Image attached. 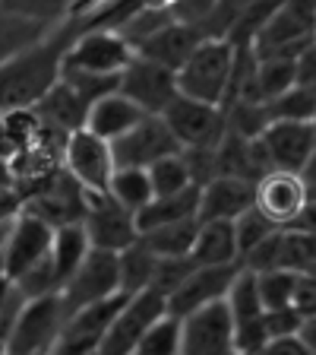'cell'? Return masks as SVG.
Instances as JSON below:
<instances>
[{
  "label": "cell",
  "instance_id": "obj_1",
  "mask_svg": "<svg viewBox=\"0 0 316 355\" xmlns=\"http://www.w3.org/2000/svg\"><path fill=\"white\" fill-rule=\"evenodd\" d=\"M80 32H86L80 13H70L29 51L0 64V114H26L51 92L64 70L66 48Z\"/></svg>",
  "mask_w": 316,
  "mask_h": 355
},
{
  "label": "cell",
  "instance_id": "obj_2",
  "mask_svg": "<svg viewBox=\"0 0 316 355\" xmlns=\"http://www.w3.org/2000/svg\"><path fill=\"white\" fill-rule=\"evenodd\" d=\"M237 48L225 35H206L177 70V96L203 105H228L231 73H234Z\"/></svg>",
  "mask_w": 316,
  "mask_h": 355
},
{
  "label": "cell",
  "instance_id": "obj_3",
  "mask_svg": "<svg viewBox=\"0 0 316 355\" xmlns=\"http://www.w3.org/2000/svg\"><path fill=\"white\" fill-rule=\"evenodd\" d=\"M316 0H281L250 38L253 58H297L313 44Z\"/></svg>",
  "mask_w": 316,
  "mask_h": 355
},
{
  "label": "cell",
  "instance_id": "obj_4",
  "mask_svg": "<svg viewBox=\"0 0 316 355\" xmlns=\"http://www.w3.org/2000/svg\"><path fill=\"white\" fill-rule=\"evenodd\" d=\"M66 324L60 295L32 298L22 304L19 318L3 343V355H48Z\"/></svg>",
  "mask_w": 316,
  "mask_h": 355
},
{
  "label": "cell",
  "instance_id": "obj_5",
  "mask_svg": "<svg viewBox=\"0 0 316 355\" xmlns=\"http://www.w3.org/2000/svg\"><path fill=\"white\" fill-rule=\"evenodd\" d=\"M130 60H133V48L118 32L86 29L66 48L64 70L66 73H89V76H120Z\"/></svg>",
  "mask_w": 316,
  "mask_h": 355
},
{
  "label": "cell",
  "instance_id": "obj_6",
  "mask_svg": "<svg viewBox=\"0 0 316 355\" xmlns=\"http://www.w3.org/2000/svg\"><path fill=\"white\" fill-rule=\"evenodd\" d=\"M57 295H60V302H64L66 318L82 308H89V304L104 302V298L124 295V292H120L118 254L95 251V248H92V251L86 254V260L80 263V270L64 282V288H60Z\"/></svg>",
  "mask_w": 316,
  "mask_h": 355
},
{
  "label": "cell",
  "instance_id": "obj_7",
  "mask_svg": "<svg viewBox=\"0 0 316 355\" xmlns=\"http://www.w3.org/2000/svg\"><path fill=\"white\" fill-rule=\"evenodd\" d=\"M168 314V298L155 288H142L136 295H130L124 302V308L118 311V318L111 320L108 333L98 343L95 355H133L136 343L142 340V333L162 320Z\"/></svg>",
  "mask_w": 316,
  "mask_h": 355
},
{
  "label": "cell",
  "instance_id": "obj_8",
  "mask_svg": "<svg viewBox=\"0 0 316 355\" xmlns=\"http://www.w3.org/2000/svg\"><path fill=\"white\" fill-rule=\"evenodd\" d=\"M162 121L168 124L180 153L184 149H215L221 143V137H225V130H228L225 108L193 102V98H184V96H177L162 111Z\"/></svg>",
  "mask_w": 316,
  "mask_h": 355
},
{
  "label": "cell",
  "instance_id": "obj_9",
  "mask_svg": "<svg viewBox=\"0 0 316 355\" xmlns=\"http://www.w3.org/2000/svg\"><path fill=\"white\" fill-rule=\"evenodd\" d=\"M60 162L64 171L73 178L86 193H104L108 181L114 175V155H111V143L98 140L95 133H89L86 127L70 133L60 149Z\"/></svg>",
  "mask_w": 316,
  "mask_h": 355
},
{
  "label": "cell",
  "instance_id": "obj_10",
  "mask_svg": "<svg viewBox=\"0 0 316 355\" xmlns=\"http://www.w3.org/2000/svg\"><path fill=\"white\" fill-rule=\"evenodd\" d=\"M82 229L95 251L120 254L130 244L140 241L133 213L118 207L108 193H86V213H82Z\"/></svg>",
  "mask_w": 316,
  "mask_h": 355
},
{
  "label": "cell",
  "instance_id": "obj_11",
  "mask_svg": "<svg viewBox=\"0 0 316 355\" xmlns=\"http://www.w3.org/2000/svg\"><path fill=\"white\" fill-rule=\"evenodd\" d=\"M180 355H237L228 304L212 302L180 320Z\"/></svg>",
  "mask_w": 316,
  "mask_h": 355
},
{
  "label": "cell",
  "instance_id": "obj_12",
  "mask_svg": "<svg viewBox=\"0 0 316 355\" xmlns=\"http://www.w3.org/2000/svg\"><path fill=\"white\" fill-rule=\"evenodd\" d=\"M177 153H180V146L171 137L162 114H146L133 130H127L120 140L111 143L114 168H149L158 159L177 155Z\"/></svg>",
  "mask_w": 316,
  "mask_h": 355
},
{
  "label": "cell",
  "instance_id": "obj_13",
  "mask_svg": "<svg viewBox=\"0 0 316 355\" xmlns=\"http://www.w3.org/2000/svg\"><path fill=\"white\" fill-rule=\"evenodd\" d=\"M118 92L130 98L142 114H162L177 98V76L165 67L133 54V60L118 80Z\"/></svg>",
  "mask_w": 316,
  "mask_h": 355
},
{
  "label": "cell",
  "instance_id": "obj_14",
  "mask_svg": "<svg viewBox=\"0 0 316 355\" xmlns=\"http://www.w3.org/2000/svg\"><path fill=\"white\" fill-rule=\"evenodd\" d=\"M263 153L272 171L304 175L310 162V153L316 146V130L310 121H272L259 137Z\"/></svg>",
  "mask_w": 316,
  "mask_h": 355
},
{
  "label": "cell",
  "instance_id": "obj_15",
  "mask_svg": "<svg viewBox=\"0 0 316 355\" xmlns=\"http://www.w3.org/2000/svg\"><path fill=\"white\" fill-rule=\"evenodd\" d=\"M310 200L307 181L301 175H288V171H269L253 184V207L275 222L279 229L295 225V219L304 213Z\"/></svg>",
  "mask_w": 316,
  "mask_h": 355
},
{
  "label": "cell",
  "instance_id": "obj_16",
  "mask_svg": "<svg viewBox=\"0 0 316 355\" xmlns=\"http://www.w3.org/2000/svg\"><path fill=\"white\" fill-rule=\"evenodd\" d=\"M51 238L54 229L35 219L32 213H22L19 219L10 225L7 248H3V279L16 282L22 273H29L32 266H38L48 254H51Z\"/></svg>",
  "mask_w": 316,
  "mask_h": 355
},
{
  "label": "cell",
  "instance_id": "obj_17",
  "mask_svg": "<svg viewBox=\"0 0 316 355\" xmlns=\"http://www.w3.org/2000/svg\"><path fill=\"white\" fill-rule=\"evenodd\" d=\"M241 263L231 266H196L180 286L168 295V314L177 320H184L187 314L206 308L212 302H225V292L234 282Z\"/></svg>",
  "mask_w": 316,
  "mask_h": 355
},
{
  "label": "cell",
  "instance_id": "obj_18",
  "mask_svg": "<svg viewBox=\"0 0 316 355\" xmlns=\"http://www.w3.org/2000/svg\"><path fill=\"white\" fill-rule=\"evenodd\" d=\"M253 207V184L243 178L219 175L199 187V222H234Z\"/></svg>",
  "mask_w": 316,
  "mask_h": 355
},
{
  "label": "cell",
  "instance_id": "obj_19",
  "mask_svg": "<svg viewBox=\"0 0 316 355\" xmlns=\"http://www.w3.org/2000/svg\"><path fill=\"white\" fill-rule=\"evenodd\" d=\"M203 38L206 35H203L196 26L174 19V22H168L162 32H155L152 38H146L140 48H133V54L152 60V64H158V67H165V70H171V73H177Z\"/></svg>",
  "mask_w": 316,
  "mask_h": 355
},
{
  "label": "cell",
  "instance_id": "obj_20",
  "mask_svg": "<svg viewBox=\"0 0 316 355\" xmlns=\"http://www.w3.org/2000/svg\"><path fill=\"white\" fill-rule=\"evenodd\" d=\"M29 114L38 121V127H44V130H54V133H60V137H70V133H76V130L86 127L89 105L82 102L64 80H57L51 86V92H48Z\"/></svg>",
  "mask_w": 316,
  "mask_h": 355
},
{
  "label": "cell",
  "instance_id": "obj_21",
  "mask_svg": "<svg viewBox=\"0 0 316 355\" xmlns=\"http://www.w3.org/2000/svg\"><path fill=\"white\" fill-rule=\"evenodd\" d=\"M142 118H146V114H142L130 98H124L120 92H111V96L89 105L86 130L95 133L98 140H104V143H114V140H120L127 130H133Z\"/></svg>",
  "mask_w": 316,
  "mask_h": 355
},
{
  "label": "cell",
  "instance_id": "obj_22",
  "mask_svg": "<svg viewBox=\"0 0 316 355\" xmlns=\"http://www.w3.org/2000/svg\"><path fill=\"white\" fill-rule=\"evenodd\" d=\"M190 219H199V187H187V191L174 193V197H155L152 203H146L140 213L133 216L140 235Z\"/></svg>",
  "mask_w": 316,
  "mask_h": 355
},
{
  "label": "cell",
  "instance_id": "obj_23",
  "mask_svg": "<svg viewBox=\"0 0 316 355\" xmlns=\"http://www.w3.org/2000/svg\"><path fill=\"white\" fill-rule=\"evenodd\" d=\"M193 266H231L241 263L231 222H199L196 241L190 248Z\"/></svg>",
  "mask_w": 316,
  "mask_h": 355
},
{
  "label": "cell",
  "instance_id": "obj_24",
  "mask_svg": "<svg viewBox=\"0 0 316 355\" xmlns=\"http://www.w3.org/2000/svg\"><path fill=\"white\" fill-rule=\"evenodd\" d=\"M92 251V244L86 238V229L80 225H64V229H54L51 238V270L54 279H57V288H64V282L80 270V263L86 260V254Z\"/></svg>",
  "mask_w": 316,
  "mask_h": 355
},
{
  "label": "cell",
  "instance_id": "obj_25",
  "mask_svg": "<svg viewBox=\"0 0 316 355\" xmlns=\"http://www.w3.org/2000/svg\"><path fill=\"white\" fill-rule=\"evenodd\" d=\"M51 29L54 26H41V22H32L26 16H16L0 7V64H7L16 54L29 51L32 44H38Z\"/></svg>",
  "mask_w": 316,
  "mask_h": 355
},
{
  "label": "cell",
  "instance_id": "obj_26",
  "mask_svg": "<svg viewBox=\"0 0 316 355\" xmlns=\"http://www.w3.org/2000/svg\"><path fill=\"white\" fill-rule=\"evenodd\" d=\"M225 304H228V314L234 320V327H247L263 320V302H259V288H257V273L250 270H237L234 282L225 292Z\"/></svg>",
  "mask_w": 316,
  "mask_h": 355
},
{
  "label": "cell",
  "instance_id": "obj_27",
  "mask_svg": "<svg viewBox=\"0 0 316 355\" xmlns=\"http://www.w3.org/2000/svg\"><path fill=\"white\" fill-rule=\"evenodd\" d=\"M104 193L133 216L140 213L146 203H152V184H149L146 168H114Z\"/></svg>",
  "mask_w": 316,
  "mask_h": 355
},
{
  "label": "cell",
  "instance_id": "obj_28",
  "mask_svg": "<svg viewBox=\"0 0 316 355\" xmlns=\"http://www.w3.org/2000/svg\"><path fill=\"white\" fill-rule=\"evenodd\" d=\"M155 254L149 251L142 241L130 244L127 251L118 254V273H120V292L124 295H136L142 288H152V273H155Z\"/></svg>",
  "mask_w": 316,
  "mask_h": 355
},
{
  "label": "cell",
  "instance_id": "obj_29",
  "mask_svg": "<svg viewBox=\"0 0 316 355\" xmlns=\"http://www.w3.org/2000/svg\"><path fill=\"white\" fill-rule=\"evenodd\" d=\"M196 232H199V219H190V222H174V225H165V229L146 232V235H140V241L155 257H190Z\"/></svg>",
  "mask_w": 316,
  "mask_h": 355
},
{
  "label": "cell",
  "instance_id": "obj_30",
  "mask_svg": "<svg viewBox=\"0 0 316 355\" xmlns=\"http://www.w3.org/2000/svg\"><path fill=\"white\" fill-rule=\"evenodd\" d=\"M149 184H152V200L155 197H174V193L187 191V187H196L190 178V168H187L184 153L177 155H165L155 165L146 168Z\"/></svg>",
  "mask_w": 316,
  "mask_h": 355
},
{
  "label": "cell",
  "instance_id": "obj_31",
  "mask_svg": "<svg viewBox=\"0 0 316 355\" xmlns=\"http://www.w3.org/2000/svg\"><path fill=\"white\" fill-rule=\"evenodd\" d=\"M316 260V235L301 229H281V260L279 270L288 273H307V266Z\"/></svg>",
  "mask_w": 316,
  "mask_h": 355
},
{
  "label": "cell",
  "instance_id": "obj_32",
  "mask_svg": "<svg viewBox=\"0 0 316 355\" xmlns=\"http://www.w3.org/2000/svg\"><path fill=\"white\" fill-rule=\"evenodd\" d=\"M133 355H180V320L165 314L162 320H155L142 340L136 343Z\"/></svg>",
  "mask_w": 316,
  "mask_h": 355
},
{
  "label": "cell",
  "instance_id": "obj_33",
  "mask_svg": "<svg viewBox=\"0 0 316 355\" xmlns=\"http://www.w3.org/2000/svg\"><path fill=\"white\" fill-rule=\"evenodd\" d=\"M269 121H310L316 118V92L304 86H291L285 96H279L275 102L266 105Z\"/></svg>",
  "mask_w": 316,
  "mask_h": 355
},
{
  "label": "cell",
  "instance_id": "obj_34",
  "mask_svg": "<svg viewBox=\"0 0 316 355\" xmlns=\"http://www.w3.org/2000/svg\"><path fill=\"white\" fill-rule=\"evenodd\" d=\"M295 286H297V273H288V270H269V273H257V288H259V302H263V311L291 308Z\"/></svg>",
  "mask_w": 316,
  "mask_h": 355
},
{
  "label": "cell",
  "instance_id": "obj_35",
  "mask_svg": "<svg viewBox=\"0 0 316 355\" xmlns=\"http://www.w3.org/2000/svg\"><path fill=\"white\" fill-rule=\"evenodd\" d=\"M234 244H237V257H243L247 251H253L259 241H266V238H272L275 232H281L275 222H269L263 213H259L257 207H250L247 213H241L234 222Z\"/></svg>",
  "mask_w": 316,
  "mask_h": 355
},
{
  "label": "cell",
  "instance_id": "obj_36",
  "mask_svg": "<svg viewBox=\"0 0 316 355\" xmlns=\"http://www.w3.org/2000/svg\"><path fill=\"white\" fill-rule=\"evenodd\" d=\"M0 7L41 26H57L70 16V0H0Z\"/></svg>",
  "mask_w": 316,
  "mask_h": 355
},
{
  "label": "cell",
  "instance_id": "obj_37",
  "mask_svg": "<svg viewBox=\"0 0 316 355\" xmlns=\"http://www.w3.org/2000/svg\"><path fill=\"white\" fill-rule=\"evenodd\" d=\"M269 124L272 121H269V111H266L263 102H234L228 133H234L241 140H259Z\"/></svg>",
  "mask_w": 316,
  "mask_h": 355
},
{
  "label": "cell",
  "instance_id": "obj_38",
  "mask_svg": "<svg viewBox=\"0 0 316 355\" xmlns=\"http://www.w3.org/2000/svg\"><path fill=\"white\" fill-rule=\"evenodd\" d=\"M193 270H196V266H193L190 257H158L155 260V273H152V288L168 298Z\"/></svg>",
  "mask_w": 316,
  "mask_h": 355
},
{
  "label": "cell",
  "instance_id": "obj_39",
  "mask_svg": "<svg viewBox=\"0 0 316 355\" xmlns=\"http://www.w3.org/2000/svg\"><path fill=\"white\" fill-rule=\"evenodd\" d=\"M279 260H281V232H275L272 238H266L253 251L243 254L241 266L250 270V273H269V270H279Z\"/></svg>",
  "mask_w": 316,
  "mask_h": 355
},
{
  "label": "cell",
  "instance_id": "obj_40",
  "mask_svg": "<svg viewBox=\"0 0 316 355\" xmlns=\"http://www.w3.org/2000/svg\"><path fill=\"white\" fill-rule=\"evenodd\" d=\"M304 327V318L295 308H281V311H266L263 314V330L266 340H288V336H297Z\"/></svg>",
  "mask_w": 316,
  "mask_h": 355
},
{
  "label": "cell",
  "instance_id": "obj_41",
  "mask_svg": "<svg viewBox=\"0 0 316 355\" xmlns=\"http://www.w3.org/2000/svg\"><path fill=\"white\" fill-rule=\"evenodd\" d=\"M291 308H295L304 320H313L316 318V279H310V276H297Z\"/></svg>",
  "mask_w": 316,
  "mask_h": 355
},
{
  "label": "cell",
  "instance_id": "obj_42",
  "mask_svg": "<svg viewBox=\"0 0 316 355\" xmlns=\"http://www.w3.org/2000/svg\"><path fill=\"white\" fill-rule=\"evenodd\" d=\"M295 86L313 89L316 92V42L307 44V48L295 58Z\"/></svg>",
  "mask_w": 316,
  "mask_h": 355
},
{
  "label": "cell",
  "instance_id": "obj_43",
  "mask_svg": "<svg viewBox=\"0 0 316 355\" xmlns=\"http://www.w3.org/2000/svg\"><path fill=\"white\" fill-rule=\"evenodd\" d=\"M22 216V193L19 187H3L0 191V225H13Z\"/></svg>",
  "mask_w": 316,
  "mask_h": 355
},
{
  "label": "cell",
  "instance_id": "obj_44",
  "mask_svg": "<svg viewBox=\"0 0 316 355\" xmlns=\"http://www.w3.org/2000/svg\"><path fill=\"white\" fill-rule=\"evenodd\" d=\"M301 343L310 349V355H316V318L313 320H304V327H301Z\"/></svg>",
  "mask_w": 316,
  "mask_h": 355
},
{
  "label": "cell",
  "instance_id": "obj_45",
  "mask_svg": "<svg viewBox=\"0 0 316 355\" xmlns=\"http://www.w3.org/2000/svg\"><path fill=\"white\" fill-rule=\"evenodd\" d=\"M142 10H168V13H174V7L180 3V0H136Z\"/></svg>",
  "mask_w": 316,
  "mask_h": 355
},
{
  "label": "cell",
  "instance_id": "obj_46",
  "mask_svg": "<svg viewBox=\"0 0 316 355\" xmlns=\"http://www.w3.org/2000/svg\"><path fill=\"white\" fill-rule=\"evenodd\" d=\"M16 184V175H13V165L7 159H0V191L3 187H13Z\"/></svg>",
  "mask_w": 316,
  "mask_h": 355
},
{
  "label": "cell",
  "instance_id": "obj_47",
  "mask_svg": "<svg viewBox=\"0 0 316 355\" xmlns=\"http://www.w3.org/2000/svg\"><path fill=\"white\" fill-rule=\"evenodd\" d=\"M304 181H307V187H313L316 184V146H313V153H310V162H307V168H304Z\"/></svg>",
  "mask_w": 316,
  "mask_h": 355
},
{
  "label": "cell",
  "instance_id": "obj_48",
  "mask_svg": "<svg viewBox=\"0 0 316 355\" xmlns=\"http://www.w3.org/2000/svg\"><path fill=\"white\" fill-rule=\"evenodd\" d=\"M86 3H92V0H70V13H73V10H82Z\"/></svg>",
  "mask_w": 316,
  "mask_h": 355
},
{
  "label": "cell",
  "instance_id": "obj_49",
  "mask_svg": "<svg viewBox=\"0 0 316 355\" xmlns=\"http://www.w3.org/2000/svg\"><path fill=\"white\" fill-rule=\"evenodd\" d=\"M301 276H310V279H316V260L307 266V273H301Z\"/></svg>",
  "mask_w": 316,
  "mask_h": 355
},
{
  "label": "cell",
  "instance_id": "obj_50",
  "mask_svg": "<svg viewBox=\"0 0 316 355\" xmlns=\"http://www.w3.org/2000/svg\"><path fill=\"white\" fill-rule=\"evenodd\" d=\"M313 42H316V22H313Z\"/></svg>",
  "mask_w": 316,
  "mask_h": 355
},
{
  "label": "cell",
  "instance_id": "obj_51",
  "mask_svg": "<svg viewBox=\"0 0 316 355\" xmlns=\"http://www.w3.org/2000/svg\"><path fill=\"white\" fill-rule=\"evenodd\" d=\"M313 130H316V118H313Z\"/></svg>",
  "mask_w": 316,
  "mask_h": 355
}]
</instances>
